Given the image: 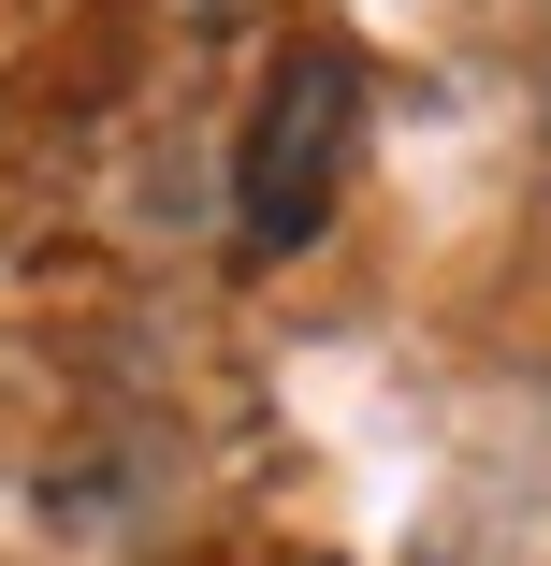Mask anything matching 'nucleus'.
<instances>
[{
    "label": "nucleus",
    "instance_id": "nucleus-1",
    "mask_svg": "<svg viewBox=\"0 0 551 566\" xmlns=\"http://www.w3.org/2000/svg\"><path fill=\"white\" fill-rule=\"evenodd\" d=\"M349 160H363V44H290L233 146V262L319 248L349 203Z\"/></svg>",
    "mask_w": 551,
    "mask_h": 566
}]
</instances>
